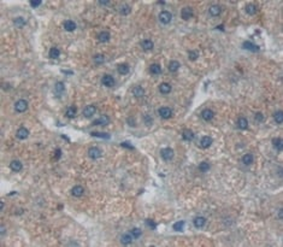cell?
Wrapping results in <instances>:
<instances>
[{"instance_id": "52a82bcc", "label": "cell", "mask_w": 283, "mask_h": 247, "mask_svg": "<svg viewBox=\"0 0 283 247\" xmlns=\"http://www.w3.org/2000/svg\"><path fill=\"white\" fill-rule=\"evenodd\" d=\"M181 16H182V18H183L184 21H188V20H190L192 17H193V9H192V7H189V6H186V7H183V9H182V11H181Z\"/></svg>"}, {"instance_id": "db71d44e", "label": "cell", "mask_w": 283, "mask_h": 247, "mask_svg": "<svg viewBox=\"0 0 283 247\" xmlns=\"http://www.w3.org/2000/svg\"><path fill=\"white\" fill-rule=\"evenodd\" d=\"M0 207H1V211H3V208H4V203H3V201L0 203Z\"/></svg>"}, {"instance_id": "c3c4849f", "label": "cell", "mask_w": 283, "mask_h": 247, "mask_svg": "<svg viewBox=\"0 0 283 247\" xmlns=\"http://www.w3.org/2000/svg\"><path fill=\"white\" fill-rule=\"evenodd\" d=\"M255 121H258V122H263V121H264V116H263L260 112H258V113L255 115Z\"/></svg>"}, {"instance_id": "8d00e7d4", "label": "cell", "mask_w": 283, "mask_h": 247, "mask_svg": "<svg viewBox=\"0 0 283 247\" xmlns=\"http://www.w3.org/2000/svg\"><path fill=\"white\" fill-rule=\"evenodd\" d=\"M130 11H131V9H130V6H129V5H123V6H120V7H119V12H120V15H123V16L129 15V13H130Z\"/></svg>"}, {"instance_id": "7dc6e473", "label": "cell", "mask_w": 283, "mask_h": 247, "mask_svg": "<svg viewBox=\"0 0 283 247\" xmlns=\"http://www.w3.org/2000/svg\"><path fill=\"white\" fill-rule=\"evenodd\" d=\"M122 147H126V148H129V150H134V146L130 145L129 142H127V141H124V142H122Z\"/></svg>"}, {"instance_id": "d6986e66", "label": "cell", "mask_w": 283, "mask_h": 247, "mask_svg": "<svg viewBox=\"0 0 283 247\" xmlns=\"http://www.w3.org/2000/svg\"><path fill=\"white\" fill-rule=\"evenodd\" d=\"M84 193V189L82 186H75L73 189H71V194L74 197H82Z\"/></svg>"}, {"instance_id": "9a60e30c", "label": "cell", "mask_w": 283, "mask_h": 247, "mask_svg": "<svg viewBox=\"0 0 283 247\" xmlns=\"http://www.w3.org/2000/svg\"><path fill=\"white\" fill-rule=\"evenodd\" d=\"M159 92H160L162 94H169L171 92V86L166 82H163L159 84Z\"/></svg>"}, {"instance_id": "277c9868", "label": "cell", "mask_w": 283, "mask_h": 247, "mask_svg": "<svg viewBox=\"0 0 283 247\" xmlns=\"http://www.w3.org/2000/svg\"><path fill=\"white\" fill-rule=\"evenodd\" d=\"M88 155H89L91 159H98V158L101 157V151L98 148V147H91L88 150Z\"/></svg>"}, {"instance_id": "bcb514c9", "label": "cell", "mask_w": 283, "mask_h": 247, "mask_svg": "<svg viewBox=\"0 0 283 247\" xmlns=\"http://www.w3.org/2000/svg\"><path fill=\"white\" fill-rule=\"evenodd\" d=\"M145 122H146V124H147V126H151L152 123H153V119H152L148 115H145Z\"/></svg>"}, {"instance_id": "ee69618b", "label": "cell", "mask_w": 283, "mask_h": 247, "mask_svg": "<svg viewBox=\"0 0 283 247\" xmlns=\"http://www.w3.org/2000/svg\"><path fill=\"white\" fill-rule=\"evenodd\" d=\"M146 225H147V227H149V228L152 229V230H154V229L157 228V224H155V223H154L152 219H146Z\"/></svg>"}, {"instance_id": "2e32d148", "label": "cell", "mask_w": 283, "mask_h": 247, "mask_svg": "<svg viewBox=\"0 0 283 247\" xmlns=\"http://www.w3.org/2000/svg\"><path fill=\"white\" fill-rule=\"evenodd\" d=\"M110 38H111V35L109 31H101L98 34V40L100 42H107L110 40Z\"/></svg>"}, {"instance_id": "1f68e13d", "label": "cell", "mask_w": 283, "mask_h": 247, "mask_svg": "<svg viewBox=\"0 0 283 247\" xmlns=\"http://www.w3.org/2000/svg\"><path fill=\"white\" fill-rule=\"evenodd\" d=\"M184 225H186V222H184V221H179V222H176V223L172 225V228H173V230H176V232H182L183 228H184Z\"/></svg>"}, {"instance_id": "f35d334b", "label": "cell", "mask_w": 283, "mask_h": 247, "mask_svg": "<svg viewBox=\"0 0 283 247\" xmlns=\"http://www.w3.org/2000/svg\"><path fill=\"white\" fill-rule=\"evenodd\" d=\"M198 57H199V53H198L197 51H189V52H188V58H189L190 60H197Z\"/></svg>"}, {"instance_id": "4fadbf2b", "label": "cell", "mask_w": 283, "mask_h": 247, "mask_svg": "<svg viewBox=\"0 0 283 247\" xmlns=\"http://www.w3.org/2000/svg\"><path fill=\"white\" fill-rule=\"evenodd\" d=\"M10 168H11V170L15 171V172H20V171L23 169V165H22V163H21L20 161H12V162L10 163Z\"/></svg>"}, {"instance_id": "484cf974", "label": "cell", "mask_w": 283, "mask_h": 247, "mask_svg": "<svg viewBox=\"0 0 283 247\" xmlns=\"http://www.w3.org/2000/svg\"><path fill=\"white\" fill-rule=\"evenodd\" d=\"M49 57L52 59H58L60 57V51L57 48V47H52L49 49Z\"/></svg>"}, {"instance_id": "5b68a950", "label": "cell", "mask_w": 283, "mask_h": 247, "mask_svg": "<svg viewBox=\"0 0 283 247\" xmlns=\"http://www.w3.org/2000/svg\"><path fill=\"white\" fill-rule=\"evenodd\" d=\"M158 113H159V116H160L162 118H164V119H169L172 116V111L169 108H160L158 110Z\"/></svg>"}, {"instance_id": "74e56055", "label": "cell", "mask_w": 283, "mask_h": 247, "mask_svg": "<svg viewBox=\"0 0 283 247\" xmlns=\"http://www.w3.org/2000/svg\"><path fill=\"white\" fill-rule=\"evenodd\" d=\"M92 136H95V137H101V139H110V135L106 134V133H98V131H93L91 133Z\"/></svg>"}, {"instance_id": "f907efd6", "label": "cell", "mask_w": 283, "mask_h": 247, "mask_svg": "<svg viewBox=\"0 0 283 247\" xmlns=\"http://www.w3.org/2000/svg\"><path fill=\"white\" fill-rule=\"evenodd\" d=\"M54 153H56V154H54V155H56V159H59V158H60V155H62V150H59V148H58V150H56V152H54Z\"/></svg>"}, {"instance_id": "7bdbcfd3", "label": "cell", "mask_w": 283, "mask_h": 247, "mask_svg": "<svg viewBox=\"0 0 283 247\" xmlns=\"http://www.w3.org/2000/svg\"><path fill=\"white\" fill-rule=\"evenodd\" d=\"M104 60H105V57H104L102 54H97V56H94V63L101 64V63H104Z\"/></svg>"}, {"instance_id": "4316f807", "label": "cell", "mask_w": 283, "mask_h": 247, "mask_svg": "<svg viewBox=\"0 0 283 247\" xmlns=\"http://www.w3.org/2000/svg\"><path fill=\"white\" fill-rule=\"evenodd\" d=\"M180 66H181V64L177 60H171L170 64H169V70L171 73H176L180 69Z\"/></svg>"}, {"instance_id": "11a10c76", "label": "cell", "mask_w": 283, "mask_h": 247, "mask_svg": "<svg viewBox=\"0 0 283 247\" xmlns=\"http://www.w3.org/2000/svg\"><path fill=\"white\" fill-rule=\"evenodd\" d=\"M278 216H279V218H282V210H279V212H278Z\"/></svg>"}, {"instance_id": "4dcf8cb0", "label": "cell", "mask_w": 283, "mask_h": 247, "mask_svg": "<svg viewBox=\"0 0 283 247\" xmlns=\"http://www.w3.org/2000/svg\"><path fill=\"white\" fill-rule=\"evenodd\" d=\"M13 23H15V25L17 28H23L27 24V21L23 18V17H17V18L13 21Z\"/></svg>"}, {"instance_id": "816d5d0a", "label": "cell", "mask_w": 283, "mask_h": 247, "mask_svg": "<svg viewBox=\"0 0 283 247\" xmlns=\"http://www.w3.org/2000/svg\"><path fill=\"white\" fill-rule=\"evenodd\" d=\"M62 73H63V74H66V75H73V74H74L73 71H69V70H62Z\"/></svg>"}, {"instance_id": "603a6c76", "label": "cell", "mask_w": 283, "mask_h": 247, "mask_svg": "<svg viewBox=\"0 0 283 247\" xmlns=\"http://www.w3.org/2000/svg\"><path fill=\"white\" fill-rule=\"evenodd\" d=\"M237 127H239L240 129H242V130H245V129L248 128V122H247V119H246L245 117H240V118L237 119Z\"/></svg>"}, {"instance_id": "ab89813d", "label": "cell", "mask_w": 283, "mask_h": 247, "mask_svg": "<svg viewBox=\"0 0 283 247\" xmlns=\"http://www.w3.org/2000/svg\"><path fill=\"white\" fill-rule=\"evenodd\" d=\"M199 170H200L201 172H206V171H208V170H210V164L206 163V162L200 163V165H199Z\"/></svg>"}, {"instance_id": "e0dca14e", "label": "cell", "mask_w": 283, "mask_h": 247, "mask_svg": "<svg viewBox=\"0 0 283 247\" xmlns=\"http://www.w3.org/2000/svg\"><path fill=\"white\" fill-rule=\"evenodd\" d=\"M133 94H134V97H136V98H142V97L145 95V89H144L142 87L136 86V87L133 88Z\"/></svg>"}, {"instance_id": "30bf717a", "label": "cell", "mask_w": 283, "mask_h": 247, "mask_svg": "<svg viewBox=\"0 0 283 247\" xmlns=\"http://www.w3.org/2000/svg\"><path fill=\"white\" fill-rule=\"evenodd\" d=\"M242 47H243L245 49L251 51V52H258V51H259V47H258L257 45H254L253 42H251V41H245V42L242 44Z\"/></svg>"}, {"instance_id": "60d3db41", "label": "cell", "mask_w": 283, "mask_h": 247, "mask_svg": "<svg viewBox=\"0 0 283 247\" xmlns=\"http://www.w3.org/2000/svg\"><path fill=\"white\" fill-rule=\"evenodd\" d=\"M274 118H275V121L278 123V124H281V123L283 122V113H282V111L276 112L275 116H274Z\"/></svg>"}, {"instance_id": "ffe728a7", "label": "cell", "mask_w": 283, "mask_h": 247, "mask_svg": "<svg viewBox=\"0 0 283 247\" xmlns=\"http://www.w3.org/2000/svg\"><path fill=\"white\" fill-rule=\"evenodd\" d=\"M117 70H118V73H119L120 75H127V74L129 73V65H128L127 63H122V64L118 65Z\"/></svg>"}, {"instance_id": "f5cc1de1", "label": "cell", "mask_w": 283, "mask_h": 247, "mask_svg": "<svg viewBox=\"0 0 283 247\" xmlns=\"http://www.w3.org/2000/svg\"><path fill=\"white\" fill-rule=\"evenodd\" d=\"M99 4H100V5H107L109 1H107V0H105V1H99Z\"/></svg>"}, {"instance_id": "f546056e", "label": "cell", "mask_w": 283, "mask_h": 247, "mask_svg": "<svg viewBox=\"0 0 283 247\" xmlns=\"http://www.w3.org/2000/svg\"><path fill=\"white\" fill-rule=\"evenodd\" d=\"M141 46H142V48H144L145 51H151V49H153L154 44H153L151 40H144L142 42H141Z\"/></svg>"}, {"instance_id": "3957f363", "label": "cell", "mask_w": 283, "mask_h": 247, "mask_svg": "<svg viewBox=\"0 0 283 247\" xmlns=\"http://www.w3.org/2000/svg\"><path fill=\"white\" fill-rule=\"evenodd\" d=\"M15 109H16L17 112H24L28 109V102L24 99H21L15 104Z\"/></svg>"}, {"instance_id": "8fae6325", "label": "cell", "mask_w": 283, "mask_h": 247, "mask_svg": "<svg viewBox=\"0 0 283 247\" xmlns=\"http://www.w3.org/2000/svg\"><path fill=\"white\" fill-rule=\"evenodd\" d=\"M213 116H215V112L212 111V110H210V109H205V110H202V112H201L202 119H205V121H207V122H210L212 118H213Z\"/></svg>"}, {"instance_id": "6da1fadb", "label": "cell", "mask_w": 283, "mask_h": 247, "mask_svg": "<svg viewBox=\"0 0 283 247\" xmlns=\"http://www.w3.org/2000/svg\"><path fill=\"white\" fill-rule=\"evenodd\" d=\"M172 20V15L169 11H162L159 13V21H160L163 24H169Z\"/></svg>"}, {"instance_id": "7c38bea8", "label": "cell", "mask_w": 283, "mask_h": 247, "mask_svg": "<svg viewBox=\"0 0 283 247\" xmlns=\"http://www.w3.org/2000/svg\"><path fill=\"white\" fill-rule=\"evenodd\" d=\"M101 82H102V84L106 86V87H113V86H115V80H113V77L110 76V75H105V76L102 77Z\"/></svg>"}, {"instance_id": "7402d4cb", "label": "cell", "mask_w": 283, "mask_h": 247, "mask_svg": "<svg viewBox=\"0 0 283 247\" xmlns=\"http://www.w3.org/2000/svg\"><path fill=\"white\" fill-rule=\"evenodd\" d=\"M182 137L186 141H192L194 139V133L190 129H184L183 133H182Z\"/></svg>"}, {"instance_id": "e575fe53", "label": "cell", "mask_w": 283, "mask_h": 247, "mask_svg": "<svg viewBox=\"0 0 283 247\" xmlns=\"http://www.w3.org/2000/svg\"><path fill=\"white\" fill-rule=\"evenodd\" d=\"M76 112H77V110H76L75 106H69V108L66 109V116H67L69 118H74V117L76 116Z\"/></svg>"}, {"instance_id": "7a4b0ae2", "label": "cell", "mask_w": 283, "mask_h": 247, "mask_svg": "<svg viewBox=\"0 0 283 247\" xmlns=\"http://www.w3.org/2000/svg\"><path fill=\"white\" fill-rule=\"evenodd\" d=\"M160 155H162V158H163L164 161H171L172 158H173V150H172V148H169V147L163 148V150L160 151Z\"/></svg>"}, {"instance_id": "b9f144b4", "label": "cell", "mask_w": 283, "mask_h": 247, "mask_svg": "<svg viewBox=\"0 0 283 247\" xmlns=\"http://www.w3.org/2000/svg\"><path fill=\"white\" fill-rule=\"evenodd\" d=\"M141 232L139 228H134V229H131V232H130V234L133 235V238H135V239H137V238H140L141 236Z\"/></svg>"}, {"instance_id": "f6af8a7d", "label": "cell", "mask_w": 283, "mask_h": 247, "mask_svg": "<svg viewBox=\"0 0 283 247\" xmlns=\"http://www.w3.org/2000/svg\"><path fill=\"white\" fill-rule=\"evenodd\" d=\"M40 5H41V0H36V1H35V0H31V1H30V6L33 9H36Z\"/></svg>"}, {"instance_id": "cb8c5ba5", "label": "cell", "mask_w": 283, "mask_h": 247, "mask_svg": "<svg viewBox=\"0 0 283 247\" xmlns=\"http://www.w3.org/2000/svg\"><path fill=\"white\" fill-rule=\"evenodd\" d=\"M210 15L211 16H213V17H217V16H219V13H221V11H222V9H221V6H218V5H212L211 7H210Z\"/></svg>"}, {"instance_id": "ba28073f", "label": "cell", "mask_w": 283, "mask_h": 247, "mask_svg": "<svg viewBox=\"0 0 283 247\" xmlns=\"http://www.w3.org/2000/svg\"><path fill=\"white\" fill-rule=\"evenodd\" d=\"M109 123H110V117L106 116V115H104V116H101L100 118L95 119V121L93 122V124H94V126H107Z\"/></svg>"}, {"instance_id": "ac0fdd59", "label": "cell", "mask_w": 283, "mask_h": 247, "mask_svg": "<svg viewBox=\"0 0 283 247\" xmlns=\"http://www.w3.org/2000/svg\"><path fill=\"white\" fill-rule=\"evenodd\" d=\"M193 223H194V225H195L197 228H202L205 225V223H206V218L202 217V216H198V217L194 218Z\"/></svg>"}, {"instance_id": "d590c367", "label": "cell", "mask_w": 283, "mask_h": 247, "mask_svg": "<svg viewBox=\"0 0 283 247\" xmlns=\"http://www.w3.org/2000/svg\"><path fill=\"white\" fill-rule=\"evenodd\" d=\"M272 144H274V147L275 148H277L278 151H282V148H283V145H282V139H274L272 140Z\"/></svg>"}, {"instance_id": "d4e9b609", "label": "cell", "mask_w": 283, "mask_h": 247, "mask_svg": "<svg viewBox=\"0 0 283 247\" xmlns=\"http://www.w3.org/2000/svg\"><path fill=\"white\" fill-rule=\"evenodd\" d=\"M253 161H254V158H253V155L251 153H246L242 157V163L246 164V165H251L253 163Z\"/></svg>"}, {"instance_id": "83f0119b", "label": "cell", "mask_w": 283, "mask_h": 247, "mask_svg": "<svg viewBox=\"0 0 283 247\" xmlns=\"http://www.w3.org/2000/svg\"><path fill=\"white\" fill-rule=\"evenodd\" d=\"M149 71L153 75H159V74H162V66L159 64H152L149 68Z\"/></svg>"}, {"instance_id": "9f6ffc18", "label": "cell", "mask_w": 283, "mask_h": 247, "mask_svg": "<svg viewBox=\"0 0 283 247\" xmlns=\"http://www.w3.org/2000/svg\"><path fill=\"white\" fill-rule=\"evenodd\" d=\"M5 233V228L4 227H1V234H4Z\"/></svg>"}, {"instance_id": "681fc988", "label": "cell", "mask_w": 283, "mask_h": 247, "mask_svg": "<svg viewBox=\"0 0 283 247\" xmlns=\"http://www.w3.org/2000/svg\"><path fill=\"white\" fill-rule=\"evenodd\" d=\"M128 123H129L130 127H135V126H136V124H135V118H133V117H129V118H128Z\"/></svg>"}, {"instance_id": "8992f818", "label": "cell", "mask_w": 283, "mask_h": 247, "mask_svg": "<svg viewBox=\"0 0 283 247\" xmlns=\"http://www.w3.org/2000/svg\"><path fill=\"white\" fill-rule=\"evenodd\" d=\"M95 112H97V108L94 105H88V106H86L83 109V116L87 118H91Z\"/></svg>"}, {"instance_id": "5bb4252c", "label": "cell", "mask_w": 283, "mask_h": 247, "mask_svg": "<svg viewBox=\"0 0 283 247\" xmlns=\"http://www.w3.org/2000/svg\"><path fill=\"white\" fill-rule=\"evenodd\" d=\"M17 137H18L20 140H24V139H27L28 136H29V130L27 129V128H24V127H22V128H20L18 130H17Z\"/></svg>"}, {"instance_id": "f1b7e54d", "label": "cell", "mask_w": 283, "mask_h": 247, "mask_svg": "<svg viewBox=\"0 0 283 247\" xmlns=\"http://www.w3.org/2000/svg\"><path fill=\"white\" fill-rule=\"evenodd\" d=\"M133 239L134 238H133L131 234H124V235H122V238H120V242L123 245H129V243H131Z\"/></svg>"}, {"instance_id": "9c48e42d", "label": "cell", "mask_w": 283, "mask_h": 247, "mask_svg": "<svg viewBox=\"0 0 283 247\" xmlns=\"http://www.w3.org/2000/svg\"><path fill=\"white\" fill-rule=\"evenodd\" d=\"M212 142H213V139H212V137H210V136H202L201 140H200V146H201L202 148H208V147L212 145Z\"/></svg>"}, {"instance_id": "44dd1931", "label": "cell", "mask_w": 283, "mask_h": 247, "mask_svg": "<svg viewBox=\"0 0 283 247\" xmlns=\"http://www.w3.org/2000/svg\"><path fill=\"white\" fill-rule=\"evenodd\" d=\"M64 29L67 30V31H74L76 29V23L73 22V21H70V20H67V21L64 22Z\"/></svg>"}, {"instance_id": "d6a6232c", "label": "cell", "mask_w": 283, "mask_h": 247, "mask_svg": "<svg viewBox=\"0 0 283 247\" xmlns=\"http://www.w3.org/2000/svg\"><path fill=\"white\" fill-rule=\"evenodd\" d=\"M257 11H258V7H257L254 4H250V5H247V6H246V12L248 13V15H251V16L255 15Z\"/></svg>"}, {"instance_id": "836d02e7", "label": "cell", "mask_w": 283, "mask_h": 247, "mask_svg": "<svg viewBox=\"0 0 283 247\" xmlns=\"http://www.w3.org/2000/svg\"><path fill=\"white\" fill-rule=\"evenodd\" d=\"M54 91H56V93L57 94H62L64 91H65V86H64V83L63 82H57L56 83V86H54Z\"/></svg>"}]
</instances>
